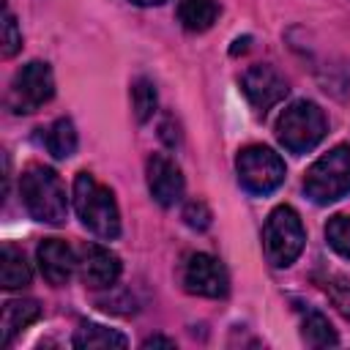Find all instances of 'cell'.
<instances>
[{"instance_id":"cell-1","label":"cell","mask_w":350,"mask_h":350,"mask_svg":"<svg viewBox=\"0 0 350 350\" xmlns=\"http://www.w3.org/2000/svg\"><path fill=\"white\" fill-rule=\"evenodd\" d=\"M19 194L25 211L41 224H63L68 213V197L60 175L44 164H27L19 175Z\"/></svg>"},{"instance_id":"cell-2","label":"cell","mask_w":350,"mask_h":350,"mask_svg":"<svg viewBox=\"0 0 350 350\" xmlns=\"http://www.w3.org/2000/svg\"><path fill=\"white\" fill-rule=\"evenodd\" d=\"M71 200H74V211H77L79 221L93 235H98L104 241H112L120 235V211H118L115 194L101 180H96V175L77 172Z\"/></svg>"},{"instance_id":"cell-3","label":"cell","mask_w":350,"mask_h":350,"mask_svg":"<svg viewBox=\"0 0 350 350\" xmlns=\"http://www.w3.org/2000/svg\"><path fill=\"white\" fill-rule=\"evenodd\" d=\"M325 131H328L325 112L320 109V104L306 101V98L284 107L276 120V139L282 142L284 150H290L295 156L314 150L323 142Z\"/></svg>"},{"instance_id":"cell-4","label":"cell","mask_w":350,"mask_h":350,"mask_svg":"<svg viewBox=\"0 0 350 350\" xmlns=\"http://www.w3.org/2000/svg\"><path fill=\"white\" fill-rule=\"evenodd\" d=\"M306 246V230L293 205H276L262 227V252L273 268H290Z\"/></svg>"},{"instance_id":"cell-5","label":"cell","mask_w":350,"mask_h":350,"mask_svg":"<svg viewBox=\"0 0 350 350\" xmlns=\"http://www.w3.org/2000/svg\"><path fill=\"white\" fill-rule=\"evenodd\" d=\"M304 194L314 205H331L350 194V145H334L306 170Z\"/></svg>"},{"instance_id":"cell-6","label":"cell","mask_w":350,"mask_h":350,"mask_svg":"<svg viewBox=\"0 0 350 350\" xmlns=\"http://www.w3.org/2000/svg\"><path fill=\"white\" fill-rule=\"evenodd\" d=\"M235 175L249 194L265 197L284 183L287 170L282 156L268 145H246L235 156Z\"/></svg>"},{"instance_id":"cell-7","label":"cell","mask_w":350,"mask_h":350,"mask_svg":"<svg viewBox=\"0 0 350 350\" xmlns=\"http://www.w3.org/2000/svg\"><path fill=\"white\" fill-rule=\"evenodd\" d=\"M52 96H55V77H52L49 63L30 60L14 74V79L8 85L5 107L14 115H30V112L41 109L46 101H52Z\"/></svg>"},{"instance_id":"cell-8","label":"cell","mask_w":350,"mask_h":350,"mask_svg":"<svg viewBox=\"0 0 350 350\" xmlns=\"http://www.w3.org/2000/svg\"><path fill=\"white\" fill-rule=\"evenodd\" d=\"M180 284L186 293L200 298H224L230 293V276L219 257L208 252L186 254L180 265Z\"/></svg>"},{"instance_id":"cell-9","label":"cell","mask_w":350,"mask_h":350,"mask_svg":"<svg viewBox=\"0 0 350 350\" xmlns=\"http://www.w3.org/2000/svg\"><path fill=\"white\" fill-rule=\"evenodd\" d=\"M241 90H243L246 101L260 115H265L279 101H284V96L290 93V85H287L284 74L279 68H273L271 63H254L241 74Z\"/></svg>"},{"instance_id":"cell-10","label":"cell","mask_w":350,"mask_h":350,"mask_svg":"<svg viewBox=\"0 0 350 350\" xmlns=\"http://www.w3.org/2000/svg\"><path fill=\"white\" fill-rule=\"evenodd\" d=\"M145 180H148V191L150 197L161 205V208H172L175 202L183 200V172L180 167L164 156V153H153L145 164Z\"/></svg>"},{"instance_id":"cell-11","label":"cell","mask_w":350,"mask_h":350,"mask_svg":"<svg viewBox=\"0 0 350 350\" xmlns=\"http://www.w3.org/2000/svg\"><path fill=\"white\" fill-rule=\"evenodd\" d=\"M77 268H79V276H82L85 287H90V290H107V287H112L118 282L123 265H120V257L112 249H107L101 243H85L79 249Z\"/></svg>"},{"instance_id":"cell-12","label":"cell","mask_w":350,"mask_h":350,"mask_svg":"<svg viewBox=\"0 0 350 350\" xmlns=\"http://www.w3.org/2000/svg\"><path fill=\"white\" fill-rule=\"evenodd\" d=\"M36 260H38V268H41V276L52 284V287H63L71 273L77 271V257L71 252V246L60 238H44L38 246H36Z\"/></svg>"},{"instance_id":"cell-13","label":"cell","mask_w":350,"mask_h":350,"mask_svg":"<svg viewBox=\"0 0 350 350\" xmlns=\"http://www.w3.org/2000/svg\"><path fill=\"white\" fill-rule=\"evenodd\" d=\"M36 320H41V304L33 298H16L3 304V317H0V336L3 347H8L25 328H30Z\"/></svg>"},{"instance_id":"cell-14","label":"cell","mask_w":350,"mask_h":350,"mask_svg":"<svg viewBox=\"0 0 350 350\" xmlns=\"http://www.w3.org/2000/svg\"><path fill=\"white\" fill-rule=\"evenodd\" d=\"M293 304H295V312L301 317V336L309 347H334V345H339L336 328L331 325V320L320 309H314L309 304H301V301H293Z\"/></svg>"},{"instance_id":"cell-15","label":"cell","mask_w":350,"mask_h":350,"mask_svg":"<svg viewBox=\"0 0 350 350\" xmlns=\"http://www.w3.org/2000/svg\"><path fill=\"white\" fill-rule=\"evenodd\" d=\"M30 262L25 257V252L14 243H3L0 249V287L3 290H19L30 284Z\"/></svg>"},{"instance_id":"cell-16","label":"cell","mask_w":350,"mask_h":350,"mask_svg":"<svg viewBox=\"0 0 350 350\" xmlns=\"http://www.w3.org/2000/svg\"><path fill=\"white\" fill-rule=\"evenodd\" d=\"M219 19L216 0H178V22L189 33H205Z\"/></svg>"},{"instance_id":"cell-17","label":"cell","mask_w":350,"mask_h":350,"mask_svg":"<svg viewBox=\"0 0 350 350\" xmlns=\"http://www.w3.org/2000/svg\"><path fill=\"white\" fill-rule=\"evenodd\" d=\"M71 345L79 347V350H90V347H126L129 339L120 331H115V328H107V325H98V323H82L74 331Z\"/></svg>"},{"instance_id":"cell-18","label":"cell","mask_w":350,"mask_h":350,"mask_svg":"<svg viewBox=\"0 0 350 350\" xmlns=\"http://www.w3.org/2000/svg\"><path fill=\"white\" fill-rule=\"evenodd\" d=\"M44 142H46V150L52 153V159H60V161H63V159L74 156L79 137H77V129H74V123H71L68 118H57V120L46 129Z\"/></svg>"},{"instance_id":"cell-19","label":"cell","mask_w":350,"mask_h":350,"mask_svg":"<svg viewBox=\"0 0 350 350\" xmlns=\"http://www.w3.org/2000/svg\"><path fill=\"white\" fill-rule=\"evenodd\" d=\"M159 107V96H156V85L148 77H137L131 82V109L137 123H148L156 115Z\"/></svg>"},{"instance_id":"cell-20","label":"cell","mask_w":350,"mask_h":350,"mask_svg":"<svg viewBox=\"0 0 350 350\" xmlns=\"http://www.w3.org/2000/svg\"><path fill=\"white\" fill-rule=\"evenodd\" d=\"M314 282L328 295V301L334 304V309L345 320H350V282L345 276H339V273H314Z\"/></svg>"},{"instance_id":"cell-21","label":"cell","mask_w":350,"mask_h":350,"mask_svg":"<svg viewBox=\"0 0 350 350\" xmlns=\"http://www.w3.org/2000/svg\"><path fill=\"white\" fill-rule=\"evenodd\" d=\"M325 241L339 257L350 260V216L347 213H336L325 221Z\"/></svg>"},{"instance_id":"cell-22","label":"cell","mask_w":350,"mask_h":350,"mask_svg":"<svg viewBox=\"0 0 350 350\" xmlns=\"http://www.w3.org/2000/svg\"><path fill=\"white\" fill-rule=\"evenodd\" d=\"M180 216H183V221H186L191 230H197V232L208 230L211 221H213V213H211V208H208L202 200H189V202L183 205Z\"/></svg>"},{"instance_id":"cell-23","label":"cell","mask_w":350,"mask_h":350,"mask_svg":"<svg viewBox=\"0 0 350 350\" xmlns=\"http://www.w3.org/2000/svg\"><path fill=\"white\" fill-rule=\"evenodd\" d=\"M22 49V30L16 25V16L11 14V8H5L3 16V57H14Z\"/></svg>"},{"instance_id":"cell-24","label":"cell","mask_w":350,"mask_h":350,"mask_svg":"<svg viewBox=\"0 0 350 350\" xmlns=\"http://www.w3.org/2000/svg\"><path fill=\"white\" fill-rule=\"evenodd\" d=\"M161 139L170 145V148H175V145H180V134L175 131L172 134V118H167L164 123H161Z\"/></svg>"},{"instance_id":"cell-25","label":"cell","mask_w":350,"mask_h":350,"mask_svg":"<svg viewBox=\"0 0 350 350\" xmlns=\"http://www.w3.org/2000/svg\"><path fill=\"white\" fill-rule=\"evenodd\" d=\"M142 347H175V339H167V336H148L145 342H142Z\"/></svg>"},{"instance_id":"cell-26","label":"cell","mask_w":350,"mask_h":350,"mask_svg":"<svg viewBox=\"0 0 350 350\" xmlns=\"http://www.w3.org/2000/svg\"><path fill=\"white\" fill-rule=\"evenodd\" d=\"M129 3H134V5H142V8H150V5H161L164 0H129Z\"/></svg>"}]
</instances>
